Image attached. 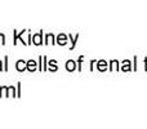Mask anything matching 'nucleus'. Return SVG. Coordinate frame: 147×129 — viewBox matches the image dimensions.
Masks as SVG:
<instances>
[{
    "mask_svg": "<svg viewBox=\"0 0 147 129\" xmlns=\"http://www.w3.org/2000/svg\"><path fill=\"white\" fill-rule=\"evenodd\" d=\"M57 43H58L59 45H65V44L67 43V38L63 35V34H61V35L58 36V39H57Z\"/></svg>",
    "mask_w": 147,
    "mask_h": 129,
    "instance_id": "nucleus-4",
    "label": "nucleus"
},
{
    "mask_svg": "<svg viewBox=\"0 0 147 129\" xmlns=\"http://www.w3.org/2000/svg\"><path fill=\"white\" fill-rule=\"evenodd\" d=\"M17 97H20L21 96V83H18V85H17Z\"/></svg>",
    "mask_w": 147,
    "mask_h": 129,
    "instance_id": "nucleus-7",
    "label": "nucleus"
},
{
    "mask_svg": "<svg viewBox=\"0 0 147 129\" xmlns=\"http://www.w3.org/2000/svg\"><path fill=\"white\" fill-rule=\"evenodd\" d=\"M3 70V67H1V61H0V71Z\"/></svg>",
    "mask_w": 147,
    "mask_h": 129,
    "instance_id": "nucleus-9",
    "label": "nucleus"
},
{
    "mask_svg": "<svg viewBox=\"0 0 147 129\" xmlns=\"http://www.w3.org/2000/svg\"><path fill=\"white\" fill-rule=\"evenodd\" d=\"M0 44H3V45L5 44V36H4V34H0Z\"/></svg>",
    "mask_w": 147,
    "mask_h": 129,
    "instance_id": "nucleus-6",
    "label": "nucleus"
},
{
    "mask_svg": "<svg viewBox=\"0 0 147 129\" xmlns=\"http://www.w3.org/2000/svg\"><path fill=\"white\" fill-rule=\"evenodd\" d=\"M26 70L34 72V71L36 70V62L34 61V59H30V61H27V67H26Z\"/></svg>",
    "mask_w": 147,
    "mask_h": 129,
    "instance_id": "nucleus-3",
    "label": "nucleus"
},
{
    "mask_svg": "<svg viewBox=\"0 0 147 129\" xmlns=\"http://www.w3.org/2000/svg\"><path fill=\"white\" fill-rule=\"evenodd\" d=\"M26 67H27V62H25L23 59H20V61L16 63V68H17V71H25Z\"/></svg>",
    "mask_w": 147,
    "mask_h": 129,
    "instance_id": "nucleus-2",
    "label": "nucleus"
},
{
    "mask_svg": "<svg viewBox=\"0 0 147 129\" xmlns=\"http://www.w3.org/2000/svg\"><path fill=\"white\" fill-rule=\"evenodd\" d=\"M4 70L5 71L8 70V56H5V67H4Z\"/></svg>",
    "mask_w": 147,
    "mask_h": 129,
    "instance_id": "nucleus-8",
    "label": "nucleus"
},
{
    "mask_svg": "<svg viewBox=\"0 0 147 129\" xmlns=\"http://www.w3.org/2000/svg\"><path fill=\"white\" fill-rule=\"evenodd\" d=\"M41 36H43V32H39L36 34V35L32 36V44H35V45H40L41 43H43V40H41Z\"/></svg>",
    "mask_w": 147,
    "mask_h": 129,
    "instance_id": "nucleus-1",
    "label": "nucleus"
},
{
    "mask_svg": "<svg viewBox=\"0 0 147 129\" xmlns=\"http://www.w3.org/2000/svg\"><path fill=\"white\" fill-rule=\"evenodd\" d=\"M66 68L69 71H74V70H75V62H74V61H69L66 63Z\"/></svg>",
    "mask_w": 147,
    "mask_h": 129,
    "instance_id": "nucleus-5",
    "label": "nucleus"
}]
</instances>
